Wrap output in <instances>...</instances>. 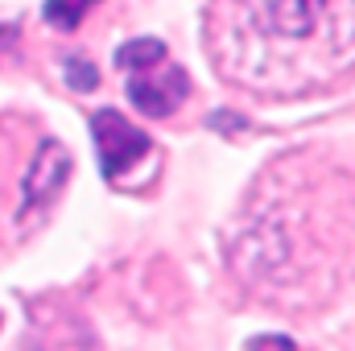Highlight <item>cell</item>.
I'll return each instance as SVG.
<instances>
[{"label": "cell", "mask_w": 355, "mask_h": 351, "mask_svg": "<svg viewBox=\"0 0 355 351\" xmlns=\"http://www.w3.org/2000/svg\"><path fill=\"white\" fill-rule=\"evenodd\" d=\"M42 12H46V21H50V25H62V29H75V25L83 21V12H87V4H46Z\"/></svg>", "instance_id": "5"}, {"label": "cell", "mask_w": 355, "mask_h": 351, "mask_svg": "<svg viewBox=\"0 0 355 351\" xmlns=\"http://www.w3.org/2000/svg\"><path fill=\"white\" fill-rule=\"evenodd\" d=\"M67 83H71L75 91H95L99 75H95V67L83 62V58H67Z\"/></svg>", "instance_id": "4"}, {"label": "cell", "mask_w": 355, "mask_h": 351, "mask_svg": "<svg viewBox=\"0 0 355 351\" xmlns=\"http://www.w3.org/2000/svg\"><path fill=\"white\" fill-rule=\"evenodd\" d=\"M248 351H302V348L285 335H257V339H248Z\"/></svg>", "instance_id": "6"}, {"label": "cell", "mask_w": 355, "mask_h": 351, "mask_svg": "<svg viewBox=\"0 0 355 351\" xmlns=\"http://www.w3.org/2000/svg\"><path fill=\"white\" fill-rule=\"evenodd\" d=\"M91 141H95V153H99V170L107 182H124L128 174H137L149 153H153V141L149 132H141L137 124H128L120 112L112 108H99L91 116Z\"/></svg>", "instance_id": "2"}, {"label": "cell", "mask_w": 355, "mask_h": 351, "mask_svg": "<svg viewBox=\"0 0 355 351\" xmlns=\"http://www.w3.org/2000/svg\"><path fill=\"white\" fill-rule=\"evenodd\" d=\"M211 25L236 37L244 33V42H211V62H219L232 83L268 95H297L327 71L314 62V50H293L285 42H306L352 25V4H227L211 8Z\"/></svg>", "instance_id": "1"}, {"label": "cell", "mask_w": 355, "mask_h": 351, "mask_svg": "<svg viewBox=\"0 0 355 351\" xmlns=\"http://www.w3.org/2000/svg\"><path fill=\"white\" fill-rule=\"evenodd\" d=\"M186 95H190L186 71H182V67H170L166 58L128 71V99H132L141 112H149V116H170Z\"/></svg>", "instance_id": "3"}]
</instances>
